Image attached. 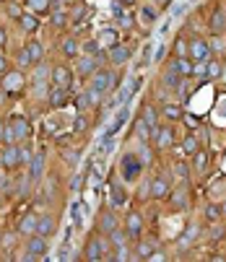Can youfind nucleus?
I'll list each match as a JSON object with an SVG mask.
<instances>
[{
    "instance_id": "f257e3e1",
    "label": "nucleus",
    "mask_w": 226,
    "mask_h": 262,
    "mask_svg": "<svg viewBox=\"0 0 226 262\" xmlns=\"http://www.w3.org/2000/svg\"><path fill=\"white\" fill-rule=\"evenodd\" d=\"M143 169V161L135 156V153H125V156L120 158V174L125 177V182H133V179H138Z\"/></svg>"
},
{
    "instance_id": "f03ea898",
    "label": "nucleus",
    "mask_w": 226,
    "mask_h": 262,
    "mask_svg": "<svg viewBox=\"0 0 226 262\" xmlns=\"http://www.w3.org/2000/svg\"><path fill=\"white\" fill-rule=\"evenodd\" d=\"M187 55L195 62V60H211L213 52H211V44H208L205 39H193L187 44Z\"/></svg>"
},
{
    "instance_id": "7ed1b4c3",
    "label": "nucleus",
    "mask_w": 226,
    "mask_h": 262,
    "mask_svg": "<svg viewBox=\"0 0 226 262\" xmlns=\"http://www.w3.org/2000/svg\"><path fill=\"white\" fill-rule=\"evenodd\" d=\"M96 91H102V94H107L110 88H114L117 86V76L112 73V70H96L94 73V83H91Z\"/></svg>"
},
{
    "instance_id": "20e7f679",
    "label": "nucleus",
    "mask_w": 226,
    "mask_h": 262,
    "mask_svg": "<svg viewBox=\"0 0 226 262\" xmlns=\"http://www.w3.org/2000/svg\"><path fill=\"white\" fill-rule=\"evenodd\" d=\"M26 247H29V260H39V257L47 255V236H39V234H34Z\"/></svg>"
},
{
    "instance_id": "39448f33",
    "label": "nucleus",
    "mask_w": 226,
    "mask_h": 262,
    "mask_svg": "<svg viewBox=\"0 0 226 262\" xmlns=\"http://www.w3.org/2000/svg\"><path fill=\"white\" fill-rule=\"evenodd\" d=\"M70 83H73V73H70V68H65V65L52 68V86L70 88Z\"/></svg>"
},
{
    "instance_id": "423d86ee",
    "label": "nucleus",
    "mask_w": 226,
    "mask_h": 262,
    "mask_svg": "<svg viewBox=\"0 0 226 262\" xmlns=\"http://www.w3.org/2000/svg\"><path fill=\"white\" fill-rule=\"evenodd\" d=\"M169 200H171V205H174L177 210L187 208V205H190V189H187V184H182L179 189H174V192L169 189Z\"/></svg>"
},
{
    "instance_id": "0eeeda50",
    "label": "nucleus",
    "mask_w": 226,
    "mask_h": 262,
    "mask_svg": "<svg viewBox=\"0 0 226 262\" xmlns=\"http://www.w3.org/2000/svg\"><path fill=\"white\" fill-rule=\"evenodd\" d=\"M104 252H107V241H102V239H91L88 241V247H86V257L91 260V262H96V260H102L104 257Z\"/></svg>"
},
{
    "instance_id": "6e6552de",
    "label": "nucleus",
    "mask_w": 226,
    "mask_h": 262,
    "mask_svg": "<svg viewBox=\"0 0 226 262\" xmlns=\"http://www.w3.org/2000/svg\"><path fill=\"white\" fill-rule=\"evenodd\" d=\"M171 68H174L182 78H190V76H193V60H190V55L174 57V60H171Z\"/></svg>"
},
{
    "instance_id": "1a4fd4ad",
    "label": "nucleus",
    "mask_w": 226,
    "mask_h": 262,
    "mask_svg": "<svg viewBox=\"0 0 226 262\" xmlns=\"http://www.w3.org/2000/svg\"><path fill=\"white\" fill-rule=\"evenodd\" d=\"M0 161H3V166H8V169L19 166V164H21L19 148H16L13 143H8V146H5V151H3V156H0Z\"/></svg>"
},
{
    "instance_id": "9d476101",
    "label": "nucleus",
    "mask_w": 226,
    "mask_h": 262,
    "mask_svg": "<svg viewBox=\"0 0 226 262\" xmlns=\"http://www.w3.org/2000/svg\"><path fill=\"white\" fill-rule=\"evenodd\" d=\"M153 140H156L159 148H169L174 143V132H171V128H156L153 130Z\"/></svg>"
},
{
    "instance_id": "9b49d317",
    "label": "nucleus",
    "mask_w": 226,
    "mask_h": 262,
    "mask_svg": "<svg viewBox=\"0 0 226 262\" xmlns=\"http://www.w3.org/2000/svg\"><path fill=\"white\" fill-rule=\"evenodd\" d=\"M110 60L114 65H125V62L130 60V50L122 47V44H114V47H110Z\"/></svg>"
},
{
    "instance_id": "f8f14e48",
    "label": "nucleus",
    "mask_w": 226,
    "mask_h": 262,
    "mask_svg": "<svg viewBox=\"0 0 226 262\" xmlns=\"http://www.w3.org/2000/svg\"><path fill=\"white\" fill-rule=\"evenodd\" d=\"M169 195V182L164 177H156L151 182V197H156V200H161V197H167Z\"/></svg>"
},
{
    "instance_id": "ddd939ff",
    "label": "nucleus",
    "mask_w": 226,
    "mask_h": 262,
    "mask_svg": "<svg viewBox=\"0 0 226 262\" xmlns=\"http://www.w3.org/2000/svg\"><path fill=\"white\" fill-rule=\"evenodd\" d=\"M161 83H164L167 88H179V86H182V76H179L177 70L169 65V68L164 70V76H161Z\"/></svg>"
},
{
    "instance_id": "4468645a",
    "label": "nucleus",
    "mask_w": 226,
    "mask_h": 262,
    "mask_svg": "<svg viewBox=\"0 0 226 262\" xmlns=\"http://www.w3.org/2000/svg\"><path fill=\"white\" fill-rule=\"evenodd\" d=\"M13 130H16V140H26L31 135V128H29V120H26V117H16Z\"/></svg>"
},
{
    "instance_id": "2eb2a0df",
    "label": "nucleus",
    "mask_w": 226,
    "mask_h": 262,
    "mask_svg": "<svg viewBox=\"0 0 226 262\" xmlns=\"http://www.w3.org/2000/svg\"><path fill=\"white\" fill-rule=\"evenodd\" d=\"M68 102V88H60V86H52V91H50V104L55 106H65Z\"/></svg>"
},
{
    "instance_id": "dca6fc26",
    "label": "nucleus",
    "mask_w": 226,
    "mask_h": 262,
    "mask_svg": "<svg viewBox=\"0 0 226 262\" xmlns=\"http://www.w3.org/2000/svg\"><path fill=\"white\" fill-rule=\"evenodd\" d=\"M110 187H112V205H125V200H128V195H125V187H122V182H117V179H112Z\"/></svg>"
},
{
    "instance_id": "f3484780",
    "label": "nucleus",
    "mask_w": 226,
    "mask_h": 262,
    "mask_svg": "<svg viewBox=\"0 0 226 262\" xmlns=\"http://www.w3.org/2000/svg\"><path fill=\"white\" fill-rule=\"evenodd\" d=\"M128 120H130V109H128V104H125L122 109L114 114V120H112V125H110V132H117V130H120Z\"/></svg>"
},
{
    "instance_id": "a211bd4d",
    "label": "nucleus",
    "mask_w": 226,
    "mask_h": 262,
    "mask_svg": "<svg viewBox=\"0 0 226 262\" xmlns=\"http://www.w3.org/2000/svg\"><path fill=\"white\" fill-rule=\"evenodd\" d=\"M99 229H102L104 234H112V231L117 229V218H114V215H112L110 210L99 215Z\"/></svg>"
},
{
    "instance_id": "6ab92c4d",
    "label": "nucleus",
    "mask_w": 226,
    "mask_h": 262,
    "mask_svg": "<svg viewBox=\"0 0 226 262\" xmlns=\"http://www.w3.org/2000/svg\"><path fill=\"white\" fill-rule=\"evenodd\" d=\"M37 218L39 215H24L19 221V234H37Z\"/></svg>"
},
{
    "instance_id": "aec40b11",
    "label": "nucleus",
    "mask_w": 226,
    "mask_h": 262,
    "mask_svg": "<svg viewBox=\"0 0 226 262\" xmlns=\"http://www.w3.org/2000/svg\"><path fill=\"white\" fill-rule=\"evenodd\" d=\"M52 231H55V221H52L50 215H42V218H37V234H39V236H50Z\"/></svg>"
},
{
    "instance_id": "412c9836",
    "label": "nucleus",
    "mask_w": 226,
    "mask_h": 262,
    "mask_svg": "<svg viewBox=\"0 0 226 262\" xmlns=\"http://www.w3.org/2000/svg\"><path fill=\"white\" fill-rule=\"evenodd\" d=\"M125 226H128V234H130V236H138L141 229H143V218H141L138 213H130L128 221H125Z\"/></svg>"
},
{
    "instance_id": "4be33fe9",
    "label": "nucleus",
    "mask_w": 226,
    "mask_h": 262,
    "mask_svg": "<svg viewBox=\"0 0 226 262\" xmlns=\"http://www.w3.org/2000/svg\"><path fill=\"white\" fill-rule=\"evenodd\" d=\"M78 73H81V76L96 73V57H81V60H78Z\"/></svg>"
},
{
    "instance_id": "5701e85b",
    "label": "nucleus",
    "mask_w": 226,
    "mask_h": 262,
    "mask_svg": "<svg viewBox=\"0 0 226 262\" xmlns=\"http://www.w3.org/2000/svg\"><path fill=\"white\" fill-rule=\"evenodd\" d=\"M24 50L29 52V60H31V65H34V62H39V60L44 57V50H42V44H39V42H29Z\"/></svg>"
},
{
    "instance_id": "b1692460",
    "label": "nucleus",
    "mask_w": 226,
    "mask_h": 262,
    "mask_svg": "<svg viewBox=\"0 0 226 262\" xmlns=\"http://www.w3.org/2000/svg\"><path fill=\"white\" fill-rule=\"evenodd\" d=\"M31 179H39L42 171H44V153H37V156H31Z\"/></svg>"
},
{
    "instance_id": "393cba45",
    "label": "nucleus",
    "mask_w": 226,
    "mask_h": 262,
    "mask_svg": "<svg viewBox=\"0 0 226 262\" xmlns=\"http://www.w3.org/2000/svg\"><path fill=\"white\" fill-rule=\"evenodd\" d=\"M221 73H224L221 62H219V60H208V65H205V78L216 80V78H221Z\"/></svg>"
},
{
    "instance_id": "a878e982",
    "label": "nucleus",
    "mask_w": 226,
    "mask_h": 262,
    "mask_svg": "<svg viewBox=\"0 0 226 262\" xmlns=\"http://www.w3.org/2000/svg\"><path fill=\"white\" fill-rule=\"evenodd\" d=\"M141 120L143 122H146V125H151V128H159V120H156V109H153V106L151 104H146V106H143V112H141Z\"/></svg>"
},
{
    "instance_id": "bb28decb",
    "label": "nucleus",
    "mask_w": 226,
    "mask_h": 262,
    "mask_svg": "<svg viewBox=\"0 0 226 262\" xmlns=\"http://www.w3.org/2000/svg\"><path fill=\"white\" fill-rule=\"evenodd\" d=\"M99 44H107V47L120 44V42H117V31H114V29H104L102 34H99Z\"/></svg>"
},
{
    "instance_id": "cd10ccee",
    "label": "nucleus",
    "mask_w": 226,
    "mask_h": 262,
    "mask_svg": "<svg viewBox=\"0 0 226 262\" xmlns=\"http://www.w3.org/2000/svg\"><path fill=\"white\" fill-rule=\"evenodd\" d=\"M224 26H226V13L219 8V11L213 13V19H211V29H213L216 34H219V31H224Z\"/></svg>"
},
{
    "instance_id": "c85d7f7f",
    "label": "nucleus",
    "mask_w": 226,
    "mask_h": 262,
    "mask_svg": "<svg viewBox=\"0 0 226 262\" xmlns=\"http://www.w3.org/2000/svg\"><path fill=\"white\" fill-rule=\"evenodd\" d=\"M19 21H21V29L24 31H37V26H39V21L34 19V16H29V13H21Z\"/></svg>"
},
{
    "instance_id": "c756f323",
    "label": "nucleus",
    "mask_w": 226,
    "mask_h": 262,
    "mask_svg": "<svg viewBox=\"0 0 226 262\" xmlns=\"http://www.w3.org/2000/svg\"><path fill=\"white\" fill-rule=\"evenodd\" d=\"M141 21L151 26L153 21H156V8L153 5H141Z\"/></svg>"
},
{
    "instance_id": "7c9ffc66",
    "label": "nucleus",
    "mask_w": 226,
    "mask_h": 262,
    "mask_svg": "<svg viewBox=\"0 0 226 262\" xmlns=\"http://www.w3.org/2000/svg\"><path fill=\"white\" fill-rule=\"evenodd\" d=\"M182 151L187 153V156H193V153L198 151V138H195V135H187V138H185V143H182Z\"/></svg>"
},
{
    "instance_id": "2f4dec72",
    "label": "nucleus",
    "mask_w": 226,
    "mask_h": 262,
    "mask_svg": "<svg viewBox=\"0 0 226 262\" xmlns=\"http://www.w3.org/2000/svg\"><path fill=\"white\" fill-rule=\"evenodd\" d=\"M153 130L156 128H151V125H146V122H138V135H141V140H151L153 138Z\"/></svg>"
},
{
    "instance_id": "473e14b6",
    "label": "nucleus",
    "mask_w": 226,
    "mask_h": 262,
    "mask_svg": "<svg viewBox=\"0 0 226 262\" xmlns=\"http://www.w3.org/2000/svg\"><path fill=\"white\" fill-rule=\"evenodd\" d=\"M205 218L216 223V221L221 218V208L219 205H205Z\"/></svg>"
},
{
    "instance_id": "72a5a7b5",
    "label": "nucleus",
    "mask_w": 226,
    "mask_h": 262,
    "mask_svg": "<svg viewBox=\"0 0 226 262\" xmlns=\"http://www.w3.org/2000/svg\"><path fill=\"white\" fill-rule=\"evenodd\" d=\"M195 236H198V226L193 223V226H190V229H187V231L182 234V239H179V244H182V247H187V244H190V241H193Z\"/></svg>"
},
{
    "instance_id": "f704fd0d",
    "label": "nucleus",
    "mask_w": 226,
    "mask_h": 262,
    "mask_svg": "<svg viewBox=\"0 0 226 262\" xmlns=\"http://www.w3.org/2000/svg\"><path fill=\"white\" fill-rule=\"evenodd\" d=\"M62 52H65L68 57H76V52H78L76 39H65V42H62Z\"/></svg>"
},
{
    "instance_id": "c9c22d12",
    "label": "nucleus",
    "mask_w": 226,
    "mask_h": 262,
    "mask_svg": "<svg viewBox=\"0 0 226 262\" xmlns=\"http://www.w3.org/2000/svg\"><path fill=\"white\" fill-rule=\"evenodd\" d=\"M164 117H169V120H179V117H182V109L174 106V104H167L164 106Z\"/></svg>"
},
{
    "instance_id": "e433bc0d",
    "label": "nucleus",
    "mask_w": 226,
    "mask_h": 262,
    "mask_svg": "<svg viewBox=\"0 0 226 262\" xmlns=\"http://www.w3.org/2000/svg\"><path fill=\"white\" fill-rule=\"evenodd\" d=\"M110 236H112V247H114V249H117V247H125V234H122L120 229H114Z\"/></svg>"
},
{
    "instance_id": "4c0bfd02",
    "label": "nucleus",
    "mask_w": 226,
    "mask_h": 262,
    "mask_svg": "<svg viewBox=\"0 0 226 262\" xmlns=\"http://www.w3.org/2000/svg\"><path fill=\"white\" fill-rule=\"evenodd\" d=\"M29 5H31L37 13H47V8H50V0H29Z\"/></svg>"
},
{
    "instance_id": "58836bf2",
    "label": "nucleus",
    "mask_w": 226,
    "mask_h": 262,
    "mask_svg": "<svg viewBox=\"0 0 226 262\" xmlns=\"http://www.w3.org/2000/svg\"><path fill=\"white\" fill-rule=\"evenodd\" d=\"M193 156H195V169H198V171H205V166H208V161H205V153L195 151Z\"/></svg>"
},
{
    "instance_id": "ea45409f",
    "label": "nucleus",
    "mask_w": 226,
    "mask_h": 262,
    "mask_svg": "<svg viewBox=\"0 0 226 262\" xmlns=\"http://www.w3.org/2000/svg\"><path fill=\"white\" fill-rule=\"evenodd\" d=\"M3 140H5V143H16V130H13V125H3Z\"/></svg>"
},
{
    "instance_id": "a19ab883",
    "label": "nucleus",
    "mask_w": 226,
    "mask_h": 262,
    "mask_svg": "<svg viewBox=\"0 0 226 262\" xmlns=\"http://www.w3.org/2000/svg\"><path fill=\"white\" fill-rule=\"evenodd\" d=\"M174 52H177V57H179V55H187V42H185V37H177Z\"/></svg>"
},
{
    "instance_id": "79ce46f5",
    "label": "nucleus",
    "mask_w": 226,
    "mask_h": 262,
    "mask_svg": "<svg viewBox=\"0 0 226 262\" xmlns=\"http://www.w3.org/2000/svg\"><path fill=\"white\" fill-rule=\"evenodd\" d=\"M16 60H19V65H21V68H29V65H31V60H29V52H26V50H21V52H19V57H16Z\"/></svg>"
},
{
    "instance_id": "37998d69",
    "label": "nucleus",
    "mask_w": 226,
    "mask_h": 262,
    "mask_svg": "<svg viewBox=\"0 0 226 262\" xmlns=\"http://www.w3.org/2000/svg\"><path fill=\"white\" fill-rule=\"evenodd\" d=\"M153 255V247H151V244H141V247H138V257H151Z\"/></svg>"
},
{
    "instance_id": "c03bdc74",
    "label": "nucleus",
    "mask_w": 226,
    "mask_h": 262,
    "mask_svg": "<svg viewBox=\"0 0 226 262\" xmlns=\"http://www.w3.org/2000/svg\"><path fill=\"white\" fill-rule=\"evenodd\" d=\"M174 171H177V177H182V179H187V174H190V169H187L185 161H179V164L174 166Z\"/></svg>"
},
{
    "instance_id": "a18cd8bd",
    "label": "nucleus",
    "mask_w": 226,
    "mask_h": 262,
    "mask_svg": "<svg viewBox=\"0 0 226 262\" xmlns=\"http://www.w3.org/2000/svg\"><path fill=\"white\" fill-rule=\"evenodd\" d=\"M19 156H21V164H29V161H31V151L29 148H19Z\"/></svg>"
},
{
    "instance_id": "49530a36",
    "label": "nucleus",
    "mask_w": 226,
    "mask_h": 262,
    "mask_svg": "<svg viewBox=\"0 0 226 262\" xmlns=\"http://www.w3.org/2000/svg\"><path fill=\"white\" fill-rule=\"evenodd\" d=\"M120 24L125 26V29H130V26H133L135 21H133V16H128V13H122V16H120Z\"/></svg>"
},
{
    "instance_id": "de8ad7c7",
    "label": "nucleus",
    "mask_w": 226,
    "mask_h": 262,
    "mask_svg": "<svg viewBox=\"0 0 226 262\" xmlns=\"http://www.w3.org/2000/svg\"><path fill=\"white\" fill-rule=\"evenodd\" d=\"M84 50H86V52H91V55H96V52H99V42H86V44H84Z\"/></svg>"
},
{
    "instance_id": "09e8293b",
    "label": "nucleus",
    "mask_w": 226,
    "mask_h": 262,
    "mask_svg": "<svg viewBox=\"0 0 226 262\" xmlns=\"http://www.w3.org/2000/svg\"><path fill=\"white\" fill-rule=\"evenodd\" d=\"M19 78H21L19 73H13V76H8V83H5V86H8V88H13L16 83H19Z\"/></svg>"
},
{
    "instance_id": "8fccbe9b",
    "label": "nucleus",
    "mask_w": 226,
    "mask_h": 262,
    "mask_svg": "<svg viewBox=\"0 0 226 262\" xmlns=\"http://www.w3.org/2000/svg\"><path fill=\"white\" fill-rule=\"evenodd\" d=\"M52 24H55V26H62V24H65V16H62V13H55V16H52Z\"/></svg>"
},
{
    "instance_id": "3c124183",
    "label": "nucleus",
    "mask_w": 226,
    "mask_h": 262,
    "mask_svg": "<svg viewBox=\"0 0 226 262\" xmlns=\"http://www.w3.org/2000/svg\"><path fill=\"white\" fill-rule=\"evenodd\" d=\"M185 125H190L193 130H195V128H200V122H198L195 117H185Z\"/></svg>"
},
{
    "instance_id": "603ef678",
    "label": "nucleus",
    "mask_w": 226,
    "mask_h": 262,
    "mask_svg": "<svg viewBox=\"0 0 226 262\" xmlns=\"http://www.w3.org/2000/svg\"><path fill=\"white\" fill-rule=\"evenodd\" d=\"M219 236H224V229H221V226H216V229H213V239H219Z\"/></svg>"
},
{
    "instance_id": "864d4df0",
    "label": "nucleus",
    "mask_w": 226,
    "mask_h": 262,
    "mask_svg": "<svg viewBox=\"0 0 226 262\" xmlns=\"http://www.w3.org/2000/svg\"><path fill=\"white\" fill-rule=\"evenodd\" d=\"M8 11H11V16H16V19H19V16H21V11H19V8H16V5H11V8H8Z\"/></svg>"
},
{
    "instance_id": "5fc2aeb1",
    "label": "nucleus",
    "mask_w": 226,
    "mask_h": 262,
    "mask_svg": "<svg viewBox=\"0 0 226 262\" xmlns=\"http://www.w3.org/2000/svg\"><path fill=\"white\" fill-rule=\"evenodd\" d=\"M3 44H5V31L0 29V47H3Z\"/></svg>"
},
{
    "instance_id": "6e6d98bb",
    "label": "nucleus",
    "mask_w": 226,
    "mask_h": 262,
    "mask_svg": "<svg viewBox=\"0 0 226 262\" xmlns=\"http://www.w3.org/2000/svg\"><path fill=\"white\" fill-rule=\"evenodd\" d=\"M153 3H156V5H169L171 0H153Z\"/></svg>"
},
{
    "instance_id": "4d7b16f0",
    "label": "nucleus",
    "mask_w": 226,
    "mask_h": 262,
    "mask_svg": "<svg viewBox=\"0 0 226 262\" xmlns=\"http://www.w3.org/2000/svg\"><path fill=\"white\" fill-rule=\"evenodd\" d=\"M135 0H120V5H133Z\"/></svg>"
},
{
    "instance_id": "13d9d810",
    "label": "nucleus",
    "mask_w": 226,
    "mask_h": 262,
    "mask_svg": "<svg viewBox=\"0 0 226 262\" xmlns=\"http://www.w3.org/2000/svg\"><path fill=\"white\" fill-rule=\"evenodd\" d=\"M0 138H3V122H0Z\"/></svg>"
},
{
    "instance_id": "bf43d9fd",
    "label": "nucleus",
    "mask_w": 226,
    "mask_h": 262,
    "mask_svg": "<svg viewBox=\"0 0 226 262\" xmlns=\"http://www.w3.org/2000/svg\"><path fill=\"white\" fill-rule=\"evenodd\" d=\"M221 213H226V203H224V205H221Z\"/></svg>"
},
{
    "instance_id": "052dcab7",
    "label": "nucleus",
    "mask_w": 226,
    "mask_h": 262,
    "mask_svg": "<svg viewBox=\"0 0 226 262\" xmlns=\"http://www.w3.org/2000/svg\"><path fill=\"white\" fill-rule=\"evenodd\" d=\"M0 70H3V57H0Z\"/></svg>"
},
{
    "instance_id": "680f3d73",
    "label": "nucleus",
    "mask_w": 226,
    "mask_h": 262,
    "mask_svg": "<svg viewBox=\"0 0 226 262\" xmlns=\"http://www.w3.org/2000/svg\"><path fill=\"white\" fill-rule=\"evenodd\" d=\"M0 164H3V161H0Z\"/></svg>"
},
{
    "instance_id": "e2e57ef3",
    "label": "nucleus",
    "mask_w": 226,
    "mask_h": 262,
    "mask_svg": "<svg viewBox=\"0 0 226 262\" xmlns=\"http://www.w3.org/2000/svg\"><path fill=\"white\" fill-rule=\"evenodd\" d=\"M193 3H195V0H193Z\"/></svg>"
}]
</instances>
